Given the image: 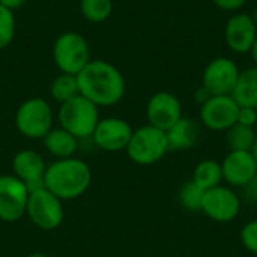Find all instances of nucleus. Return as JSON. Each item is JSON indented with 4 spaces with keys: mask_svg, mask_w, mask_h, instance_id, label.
I'll return each instance as SVG.
<instances>
[{
    "mask_svg": "<svg viewBox=\"0 0 257 257\" xmlns=\"http://www.w3.org/2000/svg\"><path fill=\"white\" fill-rule=\"evenodd\" d=\"M80 95L96 107H111L122 101L126 83L122 72L104 59H92L77 75Z\"/></svg>",
    "mask_w": 257,
    "mask_h": 257,
    "instance_id": "nucleus-1",
    "label": "nucleus"
},
{
    "mask_svg": "<svg viewBox=\"0 0 257 257\" xmlns=\"http://www.w3.org/2000/svg\"><path fill=\"white\" fill-rule=\"evenodd\" d=\"M92 184V170L80 158L56 160L47 166L44 187L62 202L81 197Z\"/></svg>",
    "mask_w": 257,
    "mask_h": 257,
    "instance_id": "nucleus-2",
    "label": "nucleus"
},
{
    "mask_svg": "<svg viewBox=\"0 0 257 257\" xmlns=\"http://www.w3.org/2000/svg\"><path fill=\"white\" fill-rule=\"evenodd\" d=\"M99 119V107L83 95H77L75 98L59 105V125L78 140L92 137Z\"/></svg>",
    "mask_w": 257,
    "mask_h": 257,
    "instance_id": "nucleus-3",
    "label": "nucleus"
},
{
    "mask_svg": "<svg viewBox=\"0 0 257 257\" xmlns=\"http://www.w3.org/2000/svg\"><path fill=\"white\" fill-rule=\"evenodd\" d=\"M125 152L128 158L139 166L157 164L169 152L166 131L149 123L134 130Z\"/></svg>",
    "mask_w": 257,
    "mask_h": 257,
    "instance_id": "nucleus-4",
    "label": "nucleus"
},
{
    "mask_svg": "<svg viewBox=\"0 0 257 257\" xmlns=\"http://www.w3.org/2000/svg\"><path fill=\"white\" fill-rule=\"evenodd\" d=\"M53 60L60 72L78 75L92 60L89 42L78 32H63L53 44Z\"/></svg>",
    "mask_w": 257,
    "mask_h": 257,
    "instance_id": "nucleus-5",
    "label": "nucleus"
},
{
    "mask_svg": "<svg viewBox=\"0 0 257 257\" xmlns=\"http://www.w3.org/2000/svg\"><path fill=\"white\" fill-rule=\"evenodd\" d=\"M54 113L45 98L33 96L23 101L15 111V126L23 137L41 139L53 128Z\"/></svg>",
    "mask_w": 257,
    "mask_h": 257,
    "instance_id": "nucleus-6",
    "label": "nucleus"
},
{
    "mask_svg": "<svg viewBox=\"0 0 257 257\" xmlns=\"http://www.w3.org/2000/svg\"><path fill=\"white\" fill-rule=\"evenodd\" d=\"M26 215L32 224L41 230H54L63 221V205L45 187L30 190Z\"/></svg>",
    "mask_w": 257,
    "mask_h": 257,
    "instance_id": "nucleus-7",
    "label": "nucleus"
},
{
    "mask_svg": "<svg viewBox=\"0 0 257 257\" xmlns=\"http://www.w3.org/2000/svg\"><path fill=\"white\" fill-rule=\"evenodd\" d=\"M217 223H230L241 212V197L229 185H218L205 191L202 211Z\"/></svg>",
    "mask_w": 257,
    "mask_h": 257,
    "instance_id": "nucleus-8",
    "label": "nucleus"
},
{
    "mask_svg": "<svg viewBox=\"0 0 257 257\" xmlns=\"http://www.w3.org/2000/svg\"><path fill=\"white\" fill-rule=\"evenodd\" d=\"M30 190L14 175L0 176V220L15 223L26 215Z\"/></svg>",
    "mask_w": 257,
    "mask_h": 257,
    "instance_id": "nucleus-9",
    "label": "nucleus"
},
{
    "mask_svg": "<svg viewBox=\"0 0 257 257\" xmlns=\"http://www.w3.org/2000/svg\"><path fill=\"white\" fill-rule=\"evenodd\" d=\"M241 69L238 63L229 57H215L212 59L202 75V86L211 93V96L217 95H232Z\"/></svg>",
    "mask_w": 257,
    "mask_h": 257,
    "instance_id": "nucleus-10",
    "label": "nucleus"
},
{
    "mask_svg": "<svg viewBox=\"0 0 257 257\" xmlns=\"http://www.w3.org/2000/svg\"><path fill=\"white\" fill-rule=\"evenodd\" d=\"M239 105L232 95L211 96L200 105V123L215 133L227 131L236 123Z\"/></svg>",
    "mask_w": 257,
    "mask_h": 257,
    "instance_id": "nucleus-11",
    "label": "nucleus"
},
{
    "mask_svg": "<svg viewBox=\"0 0 257 257\" xmlns=\"http://www.w3.org/2000/svg\"><path fill=\"white\" fill-rule=\"evenodd\" d=\"M182 117V104L179 98L167 90L155 92L146 104L148 123L167 131Z\"/></svg>",
    "mask_w": 257,
    "mask_h": 257,
    "instance_id": "nucleus-12",
    "label": "nucleus"
},
{
    "mask_svg": "<svg viewBox=\"0 0 257 257\" xmlns=\"http://www.w3.org/2000/svg\"><path fill=\"white\" fill-rule=\"evenodd\" d=\"M133 126L120 117H104L99 119L92 139L93 143L105 152L125 151L133 136Z\"/></svg>",
    "mask_w": 257,
    "mask_h": 257,
    "instance_id": "nucleus-13",
    "label": "nucleus"
},
{
    "mask_svg": "<svg viewBox=\"0 0 257 257\" xmlns=\"http://www.w3.org/2000/svg\"><path fill=\"white\" fill-rule=\"evenodd\" d=\"M257 38V26L250 14L235 12L224 26V41L230 51L247 54L251 51Z\"/></svg>",
    "mask_w": 257,
    "mask_h": 257,
    "instance_id": "nucleus-14",
    "label": "nucleus"
},
{
    "mask_svg": "<svg viewBox=\"0 0 257 257\" xmlns=\"http://www.w3.org/2000/svg\"><path fill=\"white\" fill-rule=\"evenodd\" d=\"M223 181L232 188H242L257 176V166L251 152L229 151L221 161Z\"/></svg>",
    "mask_w": 257,
    "mask_h": 257,
    "instance_id": "nucleus-15",
    "label": "nucleus"
},
{
    "mask_svg": "<svg viewBox=\"0 0 257 257\" xmlns=\"http://www.w3.org/2000/svg\"><path fill=\"white\" fill-rule=\"evenodd\" d=\"M47 164L41 154L32 149H23L12 158V172L20 181H23L29 190L44 187V175Z\"/></svg>",
    "mask_w": 257,
    "mask_h": 257,
    "instance_id": "nucleus-16",
    "label": "nucleus"
},
{
    "mask_svg": "<svg viewBox=\"0 0 257 257\" xmlns=\"http://www.w3.org/2000/svg\"><path fill=\"white\" fill-rule=\"evenodd\" d=\"M169 151H188L200 139V125L191 117H181L166 131Z\"/></svg>",
    "mask_w": 257,
    "mask_h": 257,
    "instance_id": "nucleus-17",
    "label": "nucleus"
},
{
    "mask_svg": "<svg viewBox=\"0 0 257 257\" xmlns=\"http://www.w3.org/2000/svg\"><path fill=\"white\" fill-rule=\"evenodd\" d=\"M42 145L47 149V152L53 155L56 160H63L74 157V154L78 149V139L66 130H63L62 126H53L42 137Z\"/></svg>",
    "mask_w": 257,
    "mask_h": 257,
    "instance_id": "nucleus-18",
    "label": "nucleus"
},
{
    "mask_svg": "<svg viewBox=\"0 0 257 257\" xmlns=\"http://www.w3.org/2000/svg\"><path fill=\"white\" fill-rule=\"evenodd\" d=\"M232 96L239 107H251L257 110V66L241 71Z\"/></svg>",
    "mask_w": 257,
    "mask_h": 257,
    "instance_id": "nucleus-19",
    "label": "nucleus"
},
{
    "mask_svg": "<svg viewBox=\"0 0 257 257\" xmlns=\"http://www.w3.org/2000/svg\"><path fill=\"white\" fill-rule=\"evenodd\" d=\"M191 181L199 185L203 191H208L214 187L221 185L223 170L221 163L217 160H202L193 170Z\"/></svg>",
    "mask_w": 257,
    "mask_h": 257,
    "instance_id": "nucleus-20",
    "label": "nucleus"
},
{
    "mask_svg": "<svg viewBox=\"0 0 257 257\" xmlns=\"http://www.w3.org/2000/svg\"><path fill=\"white\" fill-rule=\"evenodd\" d=\"M80 95V87H78V80L77 75L65 74L60 72L57 77L53 78L50 84V96L60 105L72 98Z\"/></svg>",
    "mask_w": 257,
    "mask_h": 257,
    "instance_id": "nucleus-21",
    "label": "nucleus"
},
{
    "mask_svg": "<svg viewBox=\"0 0 257 257\" xmlns=\"http://www.w3.org/2000/svg\"><path fill=\"white\" fill-rule=\"evenodd\" d=\"M257 134L254 128L235 123L226 131V142L230 151H247L251 152L256 143Z\"/></svg>",
    "mask_w": 257,
    "mask_h": 257,
    "instance_id": "nucleus-22",
    "label": "nucleus"
},
{
    "mask_svg": "<svg viewBox=\"0 0 257 257\" xmlns=\"http://www.w3.org/2000/svg\"><path fill=\"white\" fill-rule=\"evenodd\" d=\"M80 14L93 24L104 23L113 12V0H80Z\"/></svg>",
    "mask_w": 257,
    "mask_h": 257,
    "instance_id": "nucleus-23",
    "label": "nucleus"
},
{
    "mask_svg": "<svg viewBox=\"0 0 257 257\" xmlns=\"http://www.w3.org/2000/svg\"><path fill=\"white\" fill-rule=\"evenodd\" d=\"M203 196H205V191L199 185H196L193 181H188L181 187L178 193V200L184 209L190 212H200Z\"/></svg>",
    "mask_w": 257,
    "mask_h": 257,
    "instance_id": "nucleus-24",
    "label": "nucleus"
},
{
    "mask_svg": "<svg viewBox=\"0 0 257 257\" xmlns=\"http://www.w3.org/2000/svg\"><path fill=\"white\" fill-rule=\"evenodd\" d=\"M15 14L0 6V50L8 48L15 38Z\"/></svg>",
    "mask_w": 257,
    "mask_h": 257,
    "instance_id": "nucleus-25",
    "label": "nucleus"
},
{
    "mask_svg": "<svg viewBox=\"0 0 257 257\" xmlns=\"http://www.w3.org/2000/svg\"><path fill=\"white\" fill-rule=\"evenodd\" d=\"M239 239L242 247L257 256V218L245 223L239 232Z\"/></svg>",
    "mask_w": 257,
    "mask_h": 257,
    "instance_id": "nucleus-26",
    "label": "nucleus"
},
{
    "mask_svg": "<svg viewBox=\"0 0 257 257\" xmlns=\"http://www.w3.org/2000/svg\"><path fill=\"white\" fill-rule=\"evenodd\" d=\"M236 123H239V125H244V126L254 128L257 123V110L256 108H251V107H239Z\"/></svg>",
    "mask_w": 257,
    "mask_h": 257,
    "instance_id": "nucleus-27",
    "label": "nucleus"
},
{
    "mask_svg": "<svg viewBox=\"0 0 257 257\" xmlns=\"http://www.w3.org/2000/svg\"><path fill=\"white\" fill-rule=\"evenodd\" d=\"M212 3L217 6V8H220L221 11H226V12H238V11H241L244 6H245V3H247V0H212Z\"/></svg>",
    "mask_w": 257,
    "mask_h": 257,
    "instance_id": "nucleus-28",
    "label": "nucleus"
},
{
    "mask_svg": "<svg viewBox=\"0 0 257 257\" xmlns=\"http://www.w3.org/2000/svg\"><path fill=\"white\" fill-rule=\"evenodd\" d=\"M242 190H244L245 199L250 203H257V176L251 182H248L245 187H242Z\"/></svg>",
    "mask_w": 257,
    "mask_h": 257,
    "instance_id": "nucleus-29",
    "label": "nucleus"
},
{
    "mask_svg": "<svg viewBox=\"0 0 257 257\" xmlns=\"http://www.w3.org/2000/svg\"><path fill=\"white\" fill-rule=\"evenodd\" d=\"M209 98H211V93H209L203 86H200V87L194 92V101H196L199 105L205 104Z\"/></svg>",
    "mask_w": 257,
    "mask_h": 257,
    "instance_id": "nucleus-30",
    "label": "nucleus"
},
{
    "mask_svg": "<svg viewBox=\"0 0 257 257\" xmlns=\"http://www.w3.org/2000/svg\"><path fill=\"white\" fill-rule=\"evenodd\" d=\"M26 3V0H0V6L15 12L17 9H20L23 5Z\"/></svg>",
    "mask_w": 257,
    "mask_h": 257,
    "instance_id": "nucleus-31",
    "label": "nucleus"
},
{
    "mask_svg": "<svg viewBox=\"0 0 257 257\" xmlns=\"http://www.w3.org/2000/svg\"><path fill=\"white\" fill-rule=\"evenodd\" d=\"M250 54H251V57H253L254 66H257V38H256V42H254V45H253V48H251V51H250Z\"/></svg>",
    "mask_w": 257,
    "mask_h": 257,
    "instance_id": "nucleus-32",
    "label": "nucleus"
},
{
    "mask_svg": "<svg viewBox=\"0 0 257 257\" xmlns=\"http://www.w3.org/2000/svg\"><path fill=\"white\" fill-rule=\"evenodd\" d=\"M251 155H253V158H254V161H256V166H257V139H256L254 146H253V149H251Z\"/></svg>",
    "mask_w": 257,
    "mask_h": 257,
    "instance_id": "nucleus-33",
    "label": "nucleus"
},
{
    "mask_svg": "<svg viewBox=\"0 0 257 257\" xmlns=\"http://www.w3.org/2000/svg\"><path fill=\"white\" fill-rule=\"evenodd\" d=\"M27 257H50V256H48V254H45V253L36 251V253H32V254H29Z\"/></svg>",
    "mask_w": 257,
    "mask_h": 257,
    "instance_id": "nucleus-34",
    "label": "nucleus"
},
{
    "mask_svg": "<svg viewBox=\"0 0 257 257\" xmlns=\"http://www.w3.org/2000/svg\"><path fill=\"white\" fill-rule=\"evenodd\" d=\"M251 18H253V21H254V24L257 26V8L254 9V12L251 14Z\"/></svg>",
    "mask_w": 257,
    "mask_h": 257,
    "instance_id": "nucleus-35",
    "label": "nucleus"
}]
</instances>
